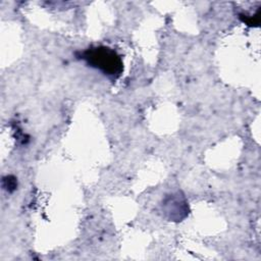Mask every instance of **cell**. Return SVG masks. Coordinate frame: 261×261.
Masks as SVG:
<instances>
[{"instance_id":"6da1fadb","label":"cell","mask_w":261,"mask_h":261,"mask_svg":"<svg viewBox=\"0 0 261 261\" xmlns=\"http://www.w3.org/2000/svg\"><path fill=\"white\" fill-rule=\"evenodd\" d=\"M77 58L84 60L89 66L100 70L106 76L116 80L123 70L120 55L106 46L90 47L77 54Z\"/></svg>"},{"instance_id":"7a4b0ae2","label":"cell","mask_w":261,"mask_h":261,"mask_svg":"<svg viewBox=\"0 0 261 261\" xmlns=\"http://www.w3.org/2000/svg\"><path fill=\"white\" fill-rule=\"evenodd\" d=\"M164 206L166 207V212L169 214V219L171 220L174 219L180 221L189 213L186 202H184L178 195H171V197L164 202Z\"/></svg>"},{"instance_id":"3957f363","label":"cell","mask_w":261,"mask_h":261,"mask_svg":"<svg viewBox=\"0 0 261 261\" xmlns=\"http://www.w3.org/2000/svg\"><path fill=\"white\" fill-rule=\"evenodd\" d=\"M3 186L4 188L9 191V192H12L15 188H16V180L14 177L12 176H6L3 178Z\"/></svg>"}]
</instances>
